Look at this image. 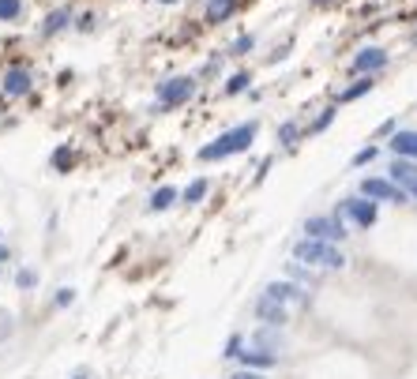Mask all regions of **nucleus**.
Listing matches in <instances>:
<instances>
[{
    "mask_svg": "<svg viewBox=\"0 0 417 379\" xmlns=\"http://www.w3.org/2000/svg\"><path fill=\"white\" fill-rule=\"evenodd\" d=\"M8 259H12V248H8L4 241H0V263H8Z\"/></svg>",
    "mask_w": 417,
    "mask_h": 379,
    "instance_id": "72a5a7b5",
    "label": "nucleus"
},
{
    "mask_svg": "<svg viewBox=\"0 0 417 379\" xmlns=\"http://www.w3.org/2000/svg\"><path fill=\"white\" fill-rule=\"evenodd\" d=\"M27 12L23 0H0V23H19Z\"/></svg>",
    "mask_w": 417,
    "mask_h": 379,
    "instance_id": "5701e85b",
    "label": "nucleus"
},
{
    "mask_svg": "<svg viewBox=\"0 0 417 379\" xmlns=\"http://www.w3.org/2000/svg\"><path fill=\"white\" fill-rule=\"evenodd\" d=\"M256 135H259V121L252 117V121H240L233 128H226V132H218L214 139H207V143L195 150V158L200 161H226V158L248 154Z\"/></svg>",
    "mask_w": 417,
    "mask_h": 379,
    "instance_id": "f257e3e1",
    "label": "nucleus"
},
{
    "mask_svg": "<svg viewBox=\"0 0 417 379\" xmlns=\"http://www.w3.org/2000/svg\"><path fill=\"white\" fill-rule=\"evenodd\" d=\"M274 135H278V143L286 147V150H293V147H297V139H301V124L297 121H282Z\"/></svg>",
    "mask_w": 417,
    "mask_h": 379,
    "instance_id": "4be33fe9",
    "label": "nucleus"
},
{
    "mask_svg": "<svg viewBox=\"0 0 417 379\" xmlns=\"http://www.w3.org/2000/svg\"><path fill=\"white\" fill-rule=\"evenodd\" d=\"M245 345H248V338H245V334H229V342H226V350H222V353L229 357V361H237Z\"/></svg>",
    "mask_w": 417,
    "mask_h": 379,
    "instance_id": "c85d7f7f",
    "label": "nucleus"
},
{
    "mask_svg": "<svg viewBox=\"0 0 417 379\" xmlns=\"http://www.w3.org/2000/svg\"><path fill=\"white\" fill-rule=\"evenodd\" d=\"M263 293L274 297V300H282V305H309V289L297 286V281H290V278H274L263 286Z\"/></svg>",
    "mask_w": 417,
    "mask_h": 379,
    "instance_id": "9b49d317",
    "label": "nucleus"
},
{
    "mask_svg": "<svg viewBox=\"0 0 417 379\" xmlns=\"http://www.w3.org/2000/svg\"><path fill=\"white\" fill-rule=\"evenodd\" d=\"M387 177L399 184V188H406L410 203H417V161H413V158H391Z\"/></svg>",
    "mask_w": 417,
    "mask_h": 379,
    "instance_id": "1a4fd4ad",
    "label": "nucleus"
},
{
    "mask_svg": "<svg viewBox=\"0 0 417 379\" xmlns=\"http://www.w3.org/2000/svg\"><path fill=\"white\" fill-rule=\"evenodd\" d=\"M357 192L376 203H394V207H406L410 203V196H406V188H399L387 173H372V177H361L357 180Z\"/></svg>",
    "mask_w": 417,
    "mask_h": 379,
    "instance_id": "423d86ee",
    "label": "nucleus"
},
{
    "mask_svg": "<svg viewBox=\"0 0 417 379\" xmlns=\"http://www.w3.org/2000/svg\"><path fill=\"white\" fill-rule=\"evenodd\" d=\"M394 132H399V121L391 117V121H383V124L376 128V132H372V139H391Z\"/></svg>",
    "mask_w": 417,
    "mask_h": 379,
    "instance_id": "7c9ffc66",
    "label": "nucleus"
},
{
    "mask_svg": "<svg viewBox=\"0 0 417 379\" xmlns=\"http://www.w3.org/2000/svg\"><path fill=\"white\" fill-rule=\"evenodd\" d=\"M72 379H91V375H86V372H75V375H72Z\"/></svg>",
    "mask_w": 417,
    "mask_h": 379,
    "instance_id": "c9c22d12",
    "label": "nucleus"
},
{
    "mask_svg": "<svg viewBox=\"0 0 417 379\" xmlns=\"http://www.w3.org/2000/svg\"><path fill=\"white\" fill-rule=\"evenodd\" d=\"M72 161H75V154H72L68 147H57V150H53V169H57V173H68Z\"/></svg>",
    "mask_w": 417,
    "mask_h": 379,
    "instance_id": "bb28decb",
    "label": "nucleus"
},
{
    "mask_svg": "<svg viewBox=\"0 0 417 379\" xmlns=\"http://www.w3.org/2000/svg\"><path fill=\"white\" fill-rule=\"evenodd\" d=\"M229 379H263V372H252V368H240L237 375H229Z\"/></svg>",
    "mask_w": 417,
    "mask_h": 379,
    "instance_id": "473e14b6",
    "label": "nucleus"
},
{
    "mask_svg": "<svg viewBox=\"0 0 417 379\" xmlns=\"http://www.w3.org/2000/svg\"><path fill=\"white\" fill-rule=\"evenodd\" d=\"M387 150H391V158H413L417 161V132L413 128H399V132L387 139Z\"/></svg>",
    "mask_w": 417,
    "mask_h": 379,
    "instance_id": "4468645a",
    "label": "nucleus"
},
{
    "mask_svg": "<svg viewBox=\"0 0 417 379\" xmlns=\"http://www.w3.org/2000/svg\"><path fill=\"white\" fill-rule=\"evenodd\" d=\"M173 203H181V192L173 188V184H158V188L147 196V211L150 214H162V211H169Z\"/></svg>",
    "mask_w": 417,
    "mask_h": 379,
    "instance_id": "f3484780",
    "label": "nucleus"
},
{
    "mask_svg": "<svg viewBox=\"0 0 417 379\" xmlns=\"http://www.w3.org/2000/svg\"><path fill=\"white\" fill-rule=\"evenodd\" d=\"M391 64V53L383 46H361L354 57H349V72L354 75H380Z\"/></svg>",
    "mask_w": 417,
    "mask_h": 379,
    "instance_id": "0eeeda50",
    "label": "nucleus"
},
{
    "mask_svg": "<svg viewBox=\"0 0 417 379\" xmlns=\"http://www.w3.org/2000/svg\"><path fill=\"white\" fill-rule=\"evenodd\" d=\"M252 316H256L259 323H267V327H286V323H290V305H282V300L259 293L256 305H252Z\"/></svg>",
    "mask_w": 417,
    "mask_h": 379,
    "instance_id": "6e6552de",
    "label": "nucleus"
},
{
    "mask_svg": "<svg viewBox=\"0 0 417 379\" xmlns=\"http://www.w3.org/2000/svg\"><path fill=\"white\" fill-rule=\"evenodd\" d=\"M290 281H297V286L309 289L312 281H316V274H312V267H304V263H297V259H290Z\"/></svg>",
    "mask_w": 417,
    "mask_h": 379,
    "instance_id": "393cba45",
    "label": "nucleus"
},
{
    "mask_svg": "<svg viewBox=\"0 0 417 379\" xmlns=\"http://www.w3.org/2000/svg\"><path fill=\"white\" fill-rule=\"evenodd\" d=\"M195 86H200V79H195L192 72H177V75H166V79L158 83V98H155V109L158 113H169V109H181V105L192 102Z\"/></svg>",
    "mask_w": 417,
    "mask_h": 379,
    "instance_id": "7ed1b4c3",
    "label": "nucleus"
},
{
    "mask_svg": "<svg viewBox=\"0 0 417 379\" xmlns=\"http://www.w3.org/2000/svg\"><path fill=\"white\" fill-rule=\"evenodd\" d=\"M207 196H211V180H207V177H192L181 188V203H184V207H200Z\"/></svg>",
    "mask_w": 417,
    "mask_h": 379,
    "instance_id": "6ab92c4d",
    "label": "nucleus"
},
{
    "mask_svg": "<svg viewBox=\"0 0 417 379\" xmlns=\"http://www.w3.org/2000/svg\"><path fill=\"white\" fill-rule=\"evenodd\" d=\"M346 218L342 214H309L304 218V225H301V237H312V241H331V244H342L346 237H349V230H346Z\"/></svg>",
    "mask_w": 417,
    "mask_h": 379,
    "instance_id": "20e7f679",
    "label": "nucleus"
},
{
    "mask_svg": "<svg viewBox=\"0 0 417 379\" xmlns=\"http://www.w3.org/2000/svg\"><path fill=\"white\" fill-rule=\"evenodd\" d=\"M237 4H240V0H207V4H203V19L211 27H218V23H226V19H233Z\"/></svg>",
    "mask_w": 417,
    "mask_h": 379,
    "instance_id": "a211bd4d",
    "label": "nucleus"
},
{
    "mask_svg": "<svg viewBox=\"0 0 417 379\" xmlns=\"http://www.w3.org/2000/svg\"><path fill=\"white\" fill-rule=\"evenodd\" d=\"M75 27V15L68 12V8H53V12L41 19V38H57L64 34V30H72Z\"/></svg>",
    "mask_w": 417,
    "mask_h": 379,
    "instance_id": "2eb2a0df",
    "label": "nucleus"
},
{
    "mask_svg": "<svg viewBox=\"0 0 417 379\" xmlns=\"http://www.w3.org/2000/svg\"><path fill=\"white\" fill-rule=\"evenodd\" d=\"M0 91H4V98H27V94L34 91V72L30 68H8L0 75Z\"/></svg>",
    "mask_w": 417,
    "mask_h": 379,
    "instance_id": "9d476101",
    "label": "nucleus"
},
{
    "mask_svg": "<svg viewBox=\"0 0 417 379\" xmlns=\"http://www.w3.org/2000/svg\"><path fill=\"white\" fill-rule=\"evenodd\" d=\"M376 158H380V147H376V143H365L354 158H349V169H365V166H372Z\"/></svg>",
    "mask_w": 417,
    "mask_h": 379,
    "instance_id": "b1692460",
    "label": "nucleus"
},
{
    "mask_svg": "<svg viewBox=\"0 0 417 379\" xmlns=\"http://www.w3.org/2000/svg\"><path fill=\"white\" fill-rule=\"evenodd\" d=\"M248 91H252V72H248V68L233 72V75L222 83V94H226V98H237V94H248Z\"/></svg>",
    "mask_w": 417,
    "mask_h": 379,
    "instance_id": "aec40b11",
    "label": "nucleus"
},
{
    "mask_svg": "<svg viewBox=\"0 0 417 379\" xmlns=\"http://www.w3.org/2000/svg\"><path fill=\"white\" fill-rule=\"evenodd\" d=\"M252 49H256V34H240V38H233V46H229L233 57H248Z\"/></svg>",
    "mask_w": 417,
    "mask_h": 379,
    "instance_id": "cd10ccee",
    "label": "nucleus"
},
{
    "mask_svg": "<svg viewBox=\"0 0 417 379\" xmlns=\"http://www.w3.org/2000/svg\"><path fill=\"white\" fill-rule=\"evenodd\" d=\"M34 286H38V270H34V267H19V270H15V289L30 293Z\"/></svg>",
    "mask_w": 417,
    "mask_h": 379,
    "instance_id": "a878e982",
    "label": "nucleus"
},
{
    "mask_svg": "<svg viewBox=\"0 0 417 379\" xmlns=\"http://www.w3.org/2000/svg\"><path fill=\"white\" fill-rule=\"evenodd\" d=\"M413 46H417V38H413Z\"/></svg>",
    "mask_w": 417,
    "mask_h": 379,
    "instance_id": "4c0bfd02",
    "label": "nucleus"
},
{
    "mask_svg": "<svg viewBox=\"0 0 417 379\" xmlns=\"http://www.w3.org/2000/svg\"><path fill=\"white\" fill-rule=\"evenodd\" d=\"M293 259L304 267H320V270H342L346 267V252L342 244H331V241H312V237H301L293 244Z\"/></svg>",
    "mask_w": 417,
    "mask_h": 379,
    "instance_id": "f03ea898",
    "label": "nucleus"
},
{
    "mask_svg": "<svg viewBox=\"0 0 417 379\" xmlns=\"http://www.w3.org/2000/svg\"><path fill=\"white\" fill-rule=\"evenodd\" d=\"M335 214H342V218L354 225V230H372V225L380 222V203L357 192V196H346L342 203H338Z\"/></svg>",
    "mask_w": 417,
    "mask_h": 379,
    "instance_id": "39448f33",
    "label": "nucleus"
},
{
    "mask_svg": "<svg viewBox=\"0 0 417 379\" xmlns=\"http://www.w3.org/2000/svg\"><path fill=\"white\" fill-rule=\"evenodd\" d=\"M94 12H86V15H79V19H75V30H83V34H91V30H94Z\"/></svg>",
    "mask_w": 417,
    "mask_h": 379,
    "instance_id": "2f4dec72",
    "label": "nucleus"
},
{
    "mask_svg": "<svg viewBox=\"0 0 417 379\" xmlns=\"http://www.w3.org/2000/svg\"><path fill=\"white\" fill-rule=\"evenodd\" d=\"M312 8H331V4H342V0H309Z\"/></svg>",
    "mask_w": 417,
    "mask_h": 379,
    "instance_id": "f704fd0d",
    "label": "nucleus"
},
{
    "mask_svg": "<svg viewBox=\"0 0 417 379\" xmlns=\"http://www.w3.org/2000/svg\"><path fill=\"white\" fill-rule=\"evenodd\" d=\"M376 91V75H361V79H354L349 86H342L338 91V98H335V105L342 109V105H354V102H361L365 94H372Z\"/></svg>",
    "mask_w": 417,
    "mask_h": 379,
    "instance_id": "ddd939ff",
    "label": "nucleus"
},
{
    "mask_svg": "<svg viewBox=\"0 0 417 379\" xmlns=\"http://www.w3.org/2000/svg\"><path fill=\"white\" fill-rule=\"evenodd\" d=\"M240 368H252V372H271L274 364H278V357L274 353H263V350H256V345H248V350H240Z\"/></svg>",
    "mask_w": 417,
    "mask_h": 379,
    "instance_id": "dca6fc26",
    "label": "nucleus"
},
{
    "mask_svg": "<svg viewBox=\"0 0 417 379\" xmlns=\"http://www.w3.org/2000/svg\"><path fill=\"white\" fill-rule=\"evenodd\" d=\"M248 345H256V350L278 357L282 350H286V334H282V327H267V323H259V327L248 334Z\"/></svg>",
    "mask_w": 417,
    "mask_h": 379,
    "instance_id": "f8f14e48",
    "label": "nucleus"
},
{
    "mask_svg": "<svg viewBox=\"0 0 417 379\" xmlns=\"http://www.w3.org/2000/svg\"><path fill=\"white\" fill-rule=\"evenodd\" d=\"M75 297H79V293H75L72 286H60L57 297H53V308H68V305H75Z\"/></svg>",
    "mask_w": 417,
    "mask_h": 379,
    "instance_id": "c756f323",
    "label": "nucleus"
},
{
    "mask_svg": "<svg viewBox=\"0 0 417 379\" xmlns=\"http://www.w3.org/2000/svg\"><path fill=\"white\" fill-rule=\"evenodd\" d=\"M162 4H177V0H162Z\"/></svg>",
    "mask_w": 417,
    "mask_h": 379,
    "instance_id": "e433bc0d",
    "label": "nucleus"
},
{
    "mask_svg": "<svg viewBox=\"0 0 417 379\" xmlns=\"http://www.w3.org/2000/svg\"><path fill=\"white\" fill-rule=\"evenodd\" d=\"M335 117H338V105H327V109H320V113L312 117V124H309V132H304V139H309V135H323L327 128L335 124Z\"/></svg>",
    "mask_w": 417,
    "mask_h": 379,
    "instance_id": "412c9836",
    "label": "nucleus"
}]
</instances>
